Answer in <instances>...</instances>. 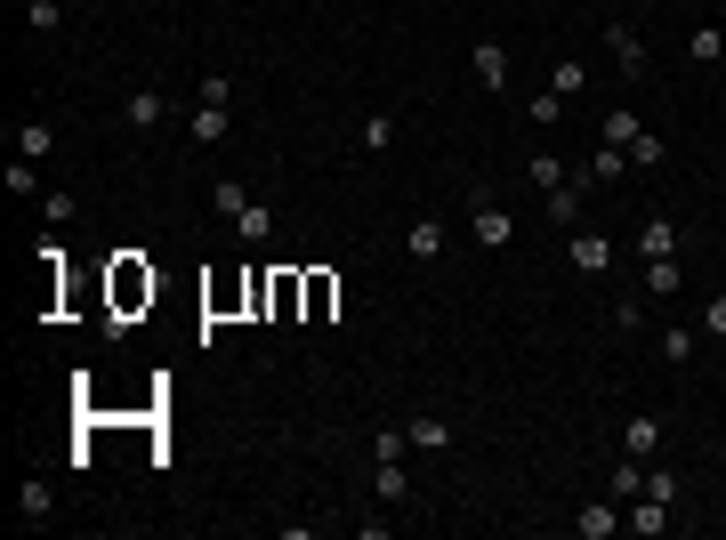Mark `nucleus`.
<instances>
[{"instance_id":"2","label":"nucleus","mask_w":726,"mask_h":540,"mask_svg":"<svg viewBox=\"0 0 726 540\" xmlns=\"http://www.w3.org/2000/svg\"><path fill=\"white\" fill-rule=\"evenodd\" d=\"M138 307H154V266L138 251H121L114 259V315H138Z\"/></svg>"},{"instance_id":"22","label":"nucleus","mask_w":726,"mask_h":540,"mask_svg":"<svg viewBox=\"0 0 726 540\" xmlns=\"http://www.w3.org/2000/svg\"><path fill=\"white\" fill-rule=\"evenodd\" d=\"M606 492H614L621 508H630L638 492H646V460H630V452H621V468H614V484H606Z\"/></svg>"},{"instance_id":"35","label":"nucleus","mask_w":726,"mask_h":540,"mask_svg":"<svg viewBox=\"0 0 726 540\" xmlns=\"http://www.w3.org/2000/svg\"><path fill=\"white\" fill-rule=\"evenodd\" d=\"M573 170H566V161H557V154H533V185H541V194H549V185H566Z\"/></svg>"},{"instance_id":"31","label":"nucleus","mask_w":726,"mask_h":540,"mask_svg":"<svg viewBox=\"0 0 726 540\" xmlns=\"http://www.w3.org/2000/svg\"><path fill=\"white\" fill-rule=\"evenodd\" d=\"M25 25L33 33H66V0H25Z\"/></svg>"},{"instance_id":"28","label":"nucleus","mask_w":726,"mask_h":540,"mask_svg":"<svg viewBox=\"0 0 726 540\" xmlns=\"http://www.w3.org/2000/svg\"><path fill=\"white\" fill-rule=\"evenodd\" d=\"M371 492H380L388 508H396V501H412V484H404V460H380V476H371Z\"/></svg>"},{"instance_id":"23","label":"nucleus","mask_w":726,"mask_h":540,"mask_svg":"<svg viewBox=\"0 0 726 540\" xmlns=\"http://www.w3.org/2000/svg\"><path fill=\"white\" fill-rule=\"evenodd\" d=\"M646 492H654V501H670V508L687 501V484H678V468H670V460H646Z\"/></svg>"},{"instance_id":"26","label":"nucleus","mask_w":726,"mask_h":540,"mask_svg":"<svg viewBox=\"0 0 726 540\" xmlns=\"http://www.w3.org/2000/svg\"><path fill=\"white\" fill-rule=\"evenodd\" d=\"M331 307H340V283H331V275H307V323H323Z\"/></svg>"},{"instance_id":"5","label":"nucleus","mask_w":726,"mask_h":540,"mask_svg":"<svg viewBox=\"0 0 726 540\" xmlns=\"http://www.w3.org/2000/svg\"><path fill=\"white\" fill-rule=\"evenodd\" d=\"M621 532H638V540H662V532H670V501H654V492H638V501L621 508Z\"/></svg>"},{"instance_id":"29","label":"nucleus","mask_w":726,"mask_h":540,"mask_svg":"<svg viewBox=\"0 0 726 540\" xmlns=\"http://www.w3.org/2000/svg\"><path fill=\"white\" fill-rule=\"evenodd\" d=\"M549 89H557V97H581V89H590V65H573V57H557V65H549Z\"/></svg>"},{"instance_id":"15","label":"nucleus","mask_w":726,"mask_h":540,"mask_svg":"<svg viewBox=\"0 0 726 540\" xmlns=\"http://www.w3.org/2000/svg\"><path fill=\"white\" fill-rule=\"evenodd\" d=\"M662 363H670V371L694 363V323H670V315H662Z\"/></svg>"},{"instance_id":"30","label":"nucleus","mask_w":726,"mask_h":540,"mask_svg":"<svg viewBox=\"0 0 726 540\" xmlns=\"http://www.w3.org/2000/svg\"><path fill=\"white\" fill-rule=\"evenodd\" d=\"M49 145H57L49 121H25V130H16V154H25V161H49Z\"/></svg>"},{"instance_id":"37","label":"nucleus","mask_w":726,"mask_h":540,"mask_svg":"<svg viewBox=\"0 0 726 540\" xmlns=\"http://www.w3.org/2000/svg\"><path fill=\"white\" fill-rule=\"evenodd\" d=\"M9 194H40V170H33V161H25V154H16V161H9Z\"/></svg>"},{"instance_id":"13","label":"nucleus","mask_w":726,"mask_h":540,"mask_svg":"<svg viewBox=\"0 0 726 540\" xmlns=\"http://www.w3.org/2000/svg\"><path fill=\"white\" fill-rule=\"evenodd\" d=\"M121 121H130V130H162L170 106H162V89H130V97H121Z\"/></svg>"},{"instance_id":"9","label":"nucleus","mask_w":726,"mask_h":540,"mask_svg":"<svg viewBox=\"0 0 726 540\" xmlns=\"http://www.w3.org/2000/svg\"><path fill=\"white\" fill-rule=\"evenodd\" d=\"M678 242H687V235H678V226L670 218H638V259H678Z\"/></svg>"},{"instance_id":"27","label":"nucleus","mask_w":726,"mask_h":540,"mask_svg":"<svg viewBox=\"0 0 726 540\" xmlns=\"http://www.w3.org/2000/svg\"><path fill=\"white\" fill-rule=\"evenodd\" d=\"M614 339H638V331H646V299H614Z\"/></svg>"},{"instance_id":"12","label":"nucleus","mask_w":726,"mask_h":540,"mask_svg":"<svg viewBox=\"0 0 726 540\" xmlns=\"http://www.w3.org/2000/svg\"><path fill=\"white\" fill-rule=\"evenodd\" d=\"M606 49H614V73H630V81L646 73V40H638L630 25H606Z\"/></svg>"},{"instance_id":"25","label":"nucleus","mask_w":726,"mask_h":540,"mask_svg":"<svg viewBox=\"0 0 726 540\" xmlns=\"http://www.w3.org/2000/svg\"><path fill=\"white\" fill-rule=\"evenodd\" d=\"M364 154H388V145H396V113H364Z\"/></svg>"},{"instance_id":"32","label":"nucleus","mask_w":726,"mask_h":540,"mask_svg":"<svg viewBox=\"0 0 726 540\" xmlns=\"http://www.w3.org/2000/svg\"><path fill=\"white\" fill-rule=\"evenodd\" d=\"M557 121H566V97H557V89H533V130H557Z\"/></svg>"},{"instance_id":"1","label":"nucleus","mask_w":726,"mask_h":540,"mask_svg":"<svg viewBox=\"0 0 726 540\" xmlns=\"http://www.w3.org/2000/svg\"><path fill=\"white\" fill-rule=\"evenodd\" d=\"M566 266L581 283H606L614 275V235H597V226H573L566 235Z\"/></svg>"},{"instance_id":"18","label":"nucleus","mask_w":726,"mask_h":540,"mask_svg":"<svg viewBox=\"0 0 726 540\" xmlns=\"http://www.w3.org/2000/svg\"><path fill=\"white\" fill-rule=\"evenodd\" d=\"M597 137H606V145H621V154H630V145H638V137H646V121H638L630 106H614L606 121H597Z\"/></svg>"},{"instance_id":"14","label":"nucleus","mask_w":726,"mask_h":540,"mask_svg":"<svg viewBox=\"0 0 726 540\" xmlns=\"http://www.w3.org/2000/svg\"><path fill=\"white\" fill-rule=\"evenodd\" d=\"M186 137H194V145H226V137H235V113H226V106H194Z\"/></svg>"},{"instance_id":"3","label":"nucleus","mask_w":726,"mask_h":540,"mask_svg":"<svg viewBox=\"0 0 726 540\" xmlns=\"http://www.w3.org/2000/svg\"><path fill=\"white\" fill-rule=\"evenodd\" d=\"M468 235H476V251H509V242H516V211H509V202H492V194H476Z\"/></svg>"},{"instance_id":"36","label":"nucleus","mask_w":726,"mask_h":540,"mask_svg":"<svg viewBox=\"0 0 726 540\" xmlns=\"http://www.w3.org/2000/svg\"><path fill=\"white\" fill-rule=\"evenodd\" d=\"M202 106H235V73H202Z\"/></svg>"},{"instance_id":"4","label":"nucleus","mask_w":726,"mask_h":540,"mask_svg":"<svg viewBox=\"0 0 726 540\" xmlns=\"http://www.w3.org/2000/svg\"><path fill=\"white\" fill-rule=\"evenodd\" d=\"M468 73H476V89H492V97H501V89H509V49L485 33V40L468 49Z\"/></svg>"},{"instance_id":"21","label":"nucleus","mask_w":726,"mask_h":540,"mask_svg":"<svg viewBox=\"0 0 726 540\" xmlns=\"http://www.w3.org/2000/svg\"><path fill=\"white\" fill-rule=\"evenodd\" d=\"M549 218L566 226V235H573V226H581V178H566V185H549Z\"/></svg>"},{"instance_id":"10","label":"nucleus","mask_w":726,"mask_h":540,"mask_svg":"<svg viewBox=\"0 0 726 540\" xmlns=\"http://www.w3.org/2000/svg\"><path fill=\"white\" fill-rule=\"evenodd\" d=\"M49 516H57V492L49 484H40V476H25V484H16V525H49Z\"/></svg>"},{"instance_id":"34","label":"nucleus","mask_w":726,"mask_h":540,"mask_svg":"<svg viewBox=\"0 0 726 540\" xmlns=\"http://www.w3.org/2000/svg\"><path fill=\"white\" fill-rule=\"evenodd\" d=\"M694 331H702V339H726V290H718V299H702V315H694Z\"/></svg>"},{"instance_id":"38","label":"nucleus","mask_w":726,"mask_h":540,"mask_svg":"<svg viewBox=\"0 0 726 540\" xmlns=\"http://www.w3.org/2000/svg\"><path fill=\"white\" fill-rule=\"evenodd\" d=\"M307 9H323V0H307Z\"/></svg>"},{"instance_id":"8","label":"nucleus","mask_w":726,"mask_h":540,"mask_svg":"<svg viewBox=\"0 0 726 540\" xmlns=\"http://www.w3.org/2000/svg\"><path fill=\"white\" fill-rule=\"evenodd\" d=\"M621 178H630V154H621V145H606V137H597V154L581 161V185H621Z\"/></svg>"},{"instance_id":"6","label":"nucleus","mask_w":726,"mask_h":540,"mask_svg":"<svg viewBox=\"0 0 726 540\" xmlns=\"http://www.w3.org/2000/svg\"><path fill=\"white\" fill-rule=\"evenodd\" d=\"M621 452H630V460H654L662 452V411H630V420H621Z\"/></svg>"},{"instance_id":"17","label":"nucleus","mask_w":726,"mask_h":540,"mask_svg":"<svg viewBox=\"0 0 726 540\" xmlns=\"http://www.w3.org/2000/svg\"><path fill=\"white\" fill-rule=\"evenodd\" d=\"M444 242H452V235H444V218H412L404 251H412V259H444Z\"/></svg>"},{"instance_id":"24","label":"nucleus","mask_w":726,"mask_h":540,"mask_svg":"<svg viewBox=\"0 0 726 540\" xmlns=\"http://www.w3.org/2000/svg\"><path fill=\"white\" fill-rule=\"evenodd\" d=\"M687 57H694V65H718V57H726V33H718V25H694V33H687Z\"/></svg>"},{"instance_id":"11","label":"nucleus","mask_w":726,"mask_h":540,"mask_svg":"<svg viewBox=\"0 0 726 540\" xmlns=\"http://www.w3.org/2000/svg\"><path fill=\"white\" fill-rule=\"evenodd\" d=\"M573 532H581V540H614V532H621V501H614V492H606V501H590V508L573 516Z\"/></svg>"},{"instance_id":"20","label":"nucleus","mask_w":726,"mask_h":540,"mask_svg":"<svg viewBox=\"0 0 726 540\" xmlns=\"http://www.w3.org/2000/svg\"><path fill=\"white\" fill-rule=\"evenodd\" d=\"M235 235L251 242V251H259V242H275V202H251V211L235 218Z\"/></svg>"},{"instance_id":"33","label":"nucleus","mask_w":726,"mask_h":540,"mask_svg":"<svg viewBox=\"0 0 726 540\" xmlns=\"http://www.w3.org/2000/svg\"><path fill=\"white\" fill-rule=\"evenodd\" d=\"M662 161H670V145H662L654 130H646V137H638V145H630V170H662Z\"/></svg>"},{"instance_id":"16","label":"nucleus","mask_w":726,"mask_h":540,"mask_svg":"<svg viewBox=\"0 0 726 540\" xmlns=\"http://www.w3.org/2000/svg\"><path fill=\"white\" fill-rule=\"evenodd\" d=\"M251 202H259V194H251V185H242V178H218V185H211V211H218L226 226H235L242 211H251Z\"/></svg>"},{"instance_id":"7","label":"nucleus","mask_w":726,"mask_h":540,"mask_svg":"<svg viewBox=\"0 0 726 540\" xmlns=\"http://www.w3.org/2000/svg\"><path fill=\"white\" fill-rule=\"evenodd\" d=\"M404 444H412V452H452V420H444V411H412V420H404Z\"/></svg>"},{"instance_id":"19","label":"nucleus","mask_w":726,"mask_h":540,"mask_svg":"<svg viewBox=\"0 0 726 540\" xmlns=\"http://www.w3.org/2000/svg\"><path fill=\"white\" fill-rule=\"evenodd\" d=\"M678 283H687V266H678V259H646V299L670 307V299H678Z\"/></svg>"}]
</instances>
